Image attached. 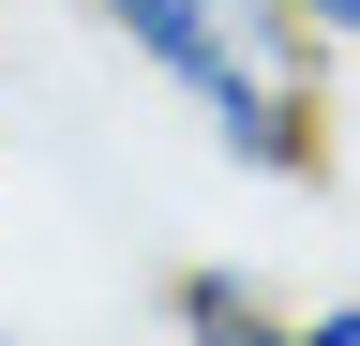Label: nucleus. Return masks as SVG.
Listing matches in <instances>:
<instances>
[{"mask_svg":"<svg viewBox=\"0 0 360 346\" xmlns=\"http://www.w3.org/2000/svg\"><path fill=\"white\" fill-rule=\"evenodd\" d=\"M90 16L225 136V166H255V181H315V166H330L315 46H300L285 0H90Z\"/></svg>","mask_w":360,"mask_h":346,"instance_id":"nucleus-1","label":"nucleus"},{"mask_svg":"<svg viewBox=\"0 0 360 346\" xmlns=\"http://www.w3.org/2000/svg\"><path fill=\"white\" fill-rule=\"evenodd\" d=\"M165 316L195 331V346H255V331H285V301H270L255 271H180V286H165Z\"/></svg>","mask_w":360,"mask_h":346,"instance_id":"nucleus-2","label":"nucleus"},{"mask_svg":"<svg viewBox=\"0 0 360 346\" xmlns=\"http://www.w3.org/2000/svg\"><path fill=\"white\" fill-rule=\"evenodd\" d=\"M285 16H300V46H315V61H360V0H285Z\"/></svg>","mask_w":360,"mask_h":346,"instance_id":"nucleus-3","label":"nucleus"},{"mask_svg":"<svg viewBox=\"0 0 360 346\" xmlns=\"http://www.w3.org/2000/svg\"><path fill=\"white\" fill-rule=\"evenodd\" d=\"M285 331H300V346H360V286H345V301H315V316H285Z\"/></svg>","mask_w":360,"mask_h":346,"instance_id":"nucleus-4","label":"nucleus"}]
</instances>
